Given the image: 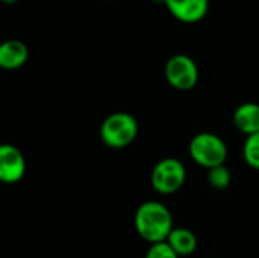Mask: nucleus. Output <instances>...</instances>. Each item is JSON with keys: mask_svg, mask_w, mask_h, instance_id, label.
<instances>
[{"mask_svg": "<svg viewBox=\"0 0 259 258\" xmlns=\"http://www.w3.org/2000/svg\"><path fill=\"white\" fill-rule=\"evenodd\" d=\"M190 157L202 167L211 169L226 163L228 146L222 137L212 132L196 134L188 146Z\"/></svg>", "mask_w": 259, "mask_h": 258, "instance_id": "obj_3", "label": "nucleus"}, {"mask_svg": "<svg viewBox=\"0 0 259 258\" xmlns=\"http://www.w3.org/2000/svg\"><path fill=\"white\" fill-rule=\"evenodd\" d=\"M231 179H232V175L225 164L208 169V181H209L211 187H214L215 190L228 189L231 184Z\"/></svg>", "mask_w": 259, "mask_h": 258, "instance_id": "obj_12", "label": "nucleus"}, {"mask_svg": "<svg viewBox=\"0 0 259 258\" xmlns=\"http://www.w3.org/2000/svg\"><path fill=\"white\" fill-rule=\"evenodd\" d=\"M234 123L246 135L259 131V103L246 102L240 105L234 113Z\"/></svg>", "mask_w": 259, "mask_h": 258, "instance_id": "obj_9", "label": "nucleus"}, {"mask_svg": "<svg viewBox=\"0 0 259 258\" xmlns=\"http://www.w3.org/2000/svg\"><path fill=\"white\" fill-rule=\"evenodd\" d=\"M26 173V160L14 144L0 146V179L5 184H15Z\"/></svg>", "mask_w": 259, "mask_h": 258, "instance_id": "obj_6", "label": "nucleus"}, {"mask_svg": "<svg viewBox=\"0 0 259 258\" xmlns=\"http://www.w3.org/2000/svg\"><path fill=\"white\" fill-rule=\"evenodd\" d=\"M134 222L140 237L149 243L167 240L175 228L170 210L158 201L143 202L135 213Z\"/></svg>", "mask_w": 259, "mask_h": 258, "instance_id": "obj_1", "label": "nucleus"}, {"mask_svg": "<svg viewBox=\"0 0 259 258\" xmlns=\"http://www.w3.org/2000/svg\"><path fill=\"white\" fill-rule=\"evenodd\" d=\"M164 5L182 23H197L206 17L209 9V0H165Z\"/></svg>", "mask_w": 259, "mask_h": 258, "instance_id": "obj_7", "label": "nucleus"}, {"mask_svg": "<svg viewBox=\"0 0 259 258\" xmlns=\"http://www.w3.org/2000/svg\"><path fill=\"white\" fill-rule=\"evenodd\" d=\"M155 2H158V3H164L165 0H155Z\"/></svg>", "mask_w": 259, "mask_h": 258, "instance_id": "obj_15", "label": "nucleus"}, {"mask_svg": "<svg viewBox=\"0 0 259 258\" xmlns=\"http://www.w3.org/2000/svg\"><path fill=\"white\" fill-rule=\"evenodd\" d=\"M138 135L137 119L124 111L109 114L100 126V138L111 149L127 148Z\"/></svg>", "mask_w": 259, "mask_h": 258, "instance_id": "obj_2", "label": "nucleus"}, {"mask_svg": "<svg viewBox=\"0 0 259 258\" xmlns=\"http://www.w3.org/2000/svg\"><path fill=\"white\" fill-rule=\"evenodd\" d=\"M187 179V170L178 158H164L158 161L152 170L150 182L155 192L171 195L182 189Z\"/></svg>", "mask_w": 259, "mask_h": 258, "instance_id": "obj_4", "label": "nucleus"}, {"mask_svg": "<svg viewBox=\"0 0 259 258\" xmlns=\"http://www.w3.org/2000/svg\"><path fill=\"white\" fill-rule=\"evenodd\" d=\"M144 258H179V255L170 246V243L167 240H164V242L150 243V248L146 252V257Z\"/></svg>", "mask_w": 259, "mask_h": 258, "instance_id": "obj_13", "label": "nucleus"}, {"mask_svg": "<svg viewBox=\"0 0 259 258\" xmlns=\"http://www.w3.org/2000/svg\"><path fill=\"white\" fill-rule=\"evenodd\" d=\"M167 242L178 252L179 257H188L194 254L197 248V237L188 228H173L170 236L167 237Z\"/></svg>", "mask_w": 259, "mask_h": 258, "instance_id": "obj_10", "label": "nucleus"}, {"mask_svg": "<svg viewBox=\"0 0 259 258\" xmlns=\"http://www.w3.org/2000/svg\"><path fill=\"white\" fill-rule=\"evenodd\" d=\"M164 75L167 82L179 91H190L199 82V67L196 61L182 53L173 55L165 62Z\"/></svg>", "mask_w": 259, "mask_h": 258, "instance_id": "obj_5", "label": "nucleus"}, {"mask_svg": "<svg viewBox=\"0 0 259 258\" xmlns=\"http://www.w3.org/2000/svg\"><path fill=\"white\" fill-rule=\"evenodd\" d=\"M5 5H14V3H17L18 0H2Z\"/></svg>", "mask_w": 259, "mask_h": 258, "instance_id": "obj_14", "label": "nucleus"}, {"mask_svg": "<svg viewBox=\"0 0 259 258\" xmlns=\"http://www.w3.org/2000/svg\"><path fill=\"white\" fill-rule=\"evenodd\" d=\"M29 49L20 40H6L0 44V67L17 70L27 62Z\"/></svg>", "mask_w": 259, "mask_h": 258, "instance_id": "obj_8", "label": "nucleus"}, {"mask_svg": "<svg viewBox=\"0 0 259 258\" xmlns=\"http://www.w3.org/2000/svg\"><path fill=\"white\" fill-rule=\"evenodd\" d=\"M243 155L252 169L259 170V131L247 135L243 146Z\"/></svg>", "mask_w": 259, "mask_h": 258, "instance_id": "obj_11", "label": "nucleus"}]
</instances>
